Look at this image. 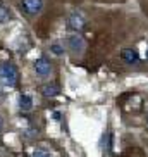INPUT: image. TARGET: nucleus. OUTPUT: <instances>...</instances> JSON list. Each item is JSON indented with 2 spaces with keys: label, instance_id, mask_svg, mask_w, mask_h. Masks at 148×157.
I'll list each match as a JSON object with an SVG mask.
<instances>
[{
  "label": "nucleus",
  "instance_id": "f257e3e1",
  "mask_svg": "<svg viewBox=\"0 0 148 157\" xmlns=\"http://www.w3.org/2000/svg\"><path fill=\"white\" fill-rule=\"evenodd\" d=\"M19 73L12 62H2L0 64V85L4 88H14L17 85Z\"/></svg>",
  "mask_w": 148,
  "mask_h": 157
},
{
  "label": "nucleus",
  "instance_id": "f03ea898",
  "mask_svg": "<svg viewBox=\"0 0 148 157\" xmlns=\"http://www.w3.org/2000/svg\"><path fill=\"white\" fill-rule=\"evenodd\" d=\"M65 47H67V50L72 56H83L84 48H86V43H84V38L79 33H74V35H69L65 38Z\"/></svg>",
  "mask_w": 148,
  "mask_h": 157
},
{
  "label": "nucleus",
  "instance_id": "7ed1b4c3",
  "mask_svg": "<svg viewBox=\"0 0 148 157\" xmlns=\"http://www.w3.org/2000/svg\"><path fill=\"white\" fill-rule=\"evenodd\" d=\"M45 7V0H21L19 9L23 14H26L28 17H35L43 10Z\"/></svg>",
  "mask_w": 148,
  "mask_h": 157
},
{
  "label": "nucleus",
  "instance_id": "20e7f679",
  "mask_svg": "<svg viewBox=\"0 0 148 157\" xmlns=\"http://www.w3.org/2000/svg\"><path fill=\"white\" fill-rule=\"evenodd\" d=\"M84 26H86V17H84L79 10H74L72 14H69V17H67V28L71 29V31H83Z\"/></svg>",
  "mask_w": 148,
  "mask_h": 157
},
{
  "label": "nucleus",
  "instance_id": "39448f33",
  "mask_svg": "<svg viewBox=\"0 0 148 157\" xmlns=\"http://www.w3.org/2000/svg\"><path fill=\"white\" fill-rule=\"evenodd\" d=\"M33 69H35L38 78H46V76H50V73H52V62L43 56V57H40V59H36L33 62Z\"/></svg>",
  "mask_w": 148,
  "mask_h": 157
},
{
  "label": "nucleus",
  "instance_id": "423d86ee",
  "mask_svg": "<svg viewBox=\"0 0 148 157\" xmlns=\"http://www.w3.org/2000/svg\"><path fill=\"white\" fill-rule=\"evenodd\" d=\"M120 57H122V60H124L126 64H129V66L139 64V54L134 48H124V50L120 52Z\"/></svg>",
  "mask_w": 148,
  "mask_h": 157
},
{
  "label": "nucleus",
  "instance_id": "0eeeda50",
  "mask_svg": "<svg viewBox=\"0 0 148 157\" xmlns=\"http://www.w3.org/2000/svg\"><path fill=\"white\" fill-rule=\"evenodd\" d=\"M42 93H43V97H46V98H54L60 93V88L57 83H46V85H43Z\"/></svg>",
  "mask_w": 148,
  "mask_h": 157
},
{
  "label": "nucleus",
  "instance_id": "6e6552de",
  "mask_svg": "<svg viewBox=\"0 0 148 157\" xmlns=\"http://www.w3.org/2000/svg\"><path fill=\"white\" fill-rule=\"evenodd\" d=\"M19 109L23 112H28V111H31L33 109V97L31 95H28V93H21L19 95Z\"/></svg>",
  "mask_w": 148,
  "mask_h": 157
},
{
  "label": "nucleus",
  "instance_id": "1a4fd4ad",
  "mask_svg": "<svg viewBox=\"0 0 148 157\" xmlns=\"http://www.w3.org/2000/svg\"><path fill=\"white\" fill-rule=\"evenodd\" d=\"M50 52L54 54V56L60 57V56H64V54H65V47L55 42V43H52V45H50Z\"/></svg>",
  "mask_w": 148,
  "mask_h": 157
},
{
  "label": "nucleus",
  "instance_id": "9d476101",
  "mask_svg": "<svg viewBox=\"0 0 148 157\" xmlns=\"http://www.w3.org/2000/svg\"><path fill=\"white\" fill-rule=\"evenodd\" d=\"M10 21V10L5 5H0V23H9Z\"/></svg>",
  "mask_w": 148,
  "mask_h": 157
},
{
  "label": "nucleus",
  "instance_id": "9b49d317",
  "mask_svg": "<svg viewBox=\"0 0 148 157\" xmlns=\"http://www.w3.org/2000/svg\"><path fill=\"white\" fill-rule=\"evenodd\" d=\"M110 142H112V135L107 131V133L102 136V147H103V150H105V152H109V150H110V147H112Z\"/></svg>",
  "mask_w": 148,
  "mask_h": 157
},
{
  "label": "nucleus",
  "instance_id": "f8f14e48",
  "mask_svg": "<svg viewBox=\"0 0 148 157\" xmlns=\"http://www.w3.org/2000/svg\"><path fill=\"white\" fill-rule=\"evenodd\" d=\"M33 157H52V154L43 150V148H36V150L33 152Z\"/></svg>",
  "mask_w": 148,
  "mask_h": 157
},
{
  "label": "nucleus",
  "instance_id": "ddd939ff",
  "mask_svg": "<svg viewBox=\"0 0 148 157\" xmlns=\"http://www.w3.org/2000/svg\"><path fill=\"white\" fill-rule=\"evenodd\" d=\"M4 129V121H2V117H0V131Z\"/></svg>",
  "mask_w": 148,
  "mask_h": 157
},
{
  "label": "nucleus",
  "instance_id": "4468645a",
  "mask_svg": "<svg viewBox=\"0 0 148 157\" xmlns=\"http://www.w3.org/2000/svg\"><path fill=\"white\" fill-rule=\"evenodd\" d=\"M146 60H148V47H146Z\"/></svg>",
  "mask_w": 148,
  "mask_h": 157
},
{
  "label": "nucleus",
  "instance_id": "2eb2a0df",
  "mask_svg": "<svg viewBox=\"0 0 148 157\" xmlns=\"http://www.w3.org/2000/svg\"><path fill=\"white\" fill-rule=\"evenodd\" d=\"M146 119H148V116H146Z\"/></svg>",
  "mask_w": 148,
  "mask_h": 157
}]
</instances>
